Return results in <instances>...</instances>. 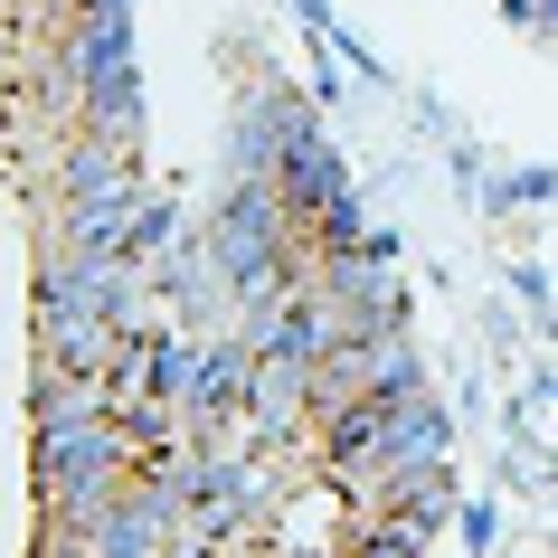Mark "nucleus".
Masks as SVG:
<instances>
[{
  "instance_id": "6",
  "label": "nucleus",
  "mask_w": 558,
  "mask_h": 558,
  "mask_svg": "<svg viewBox=\"0 0 558 558\" xmlns=\"http://www.w3.org/2000/svg\"><path fill=\"white\" fill-rule=\"evenodd\" d=\"M284 208H294V218H323V208H341L351 199V180H341V151L323 143V133H303L294 151H284Z\"/></svg>"
},
{
  "instance_id": "5",
  "label": "nucleus",
  "mask_w": 558,
  "mask_h": 558,
  "mask_svg": "<svg viewBox=\"0 0 558 558\" xmlns=\"http://www.w3.org/2000/svg\"><path fill=\"white\" fill-rule=\"evenodd\" d=\"M123 190H143V180H133V143H114V133H86L58 161V199H123Z\"/></svg>"
},
{
  "instance_id": "1",
  "label": "nucleus",
  "mask_w": 558,
  "mask_h": 558,
  "mask_svg": "<svg viewBox=\"0 0 558 558\" xmlns=\"http://www.w3.org/2000/svg\"><path fill=\"white\" fill-rule=\"evenodd\" d=\"M284 236H294L284 180H236V199L218 208V228H208V256L246 284V275H265V265H284Z\"/></svg>"
},
{
  "instance_id": "4",
  "label": "nucleus",
  "mask_w": 558,
  "mask_h": 558,
  "mask_svg": "<svg viewBox=\"0 0 558 558\" xmlns=\"http://www.w3.org/2000/svg\"><path fill=\"white\" fill-rule=\"evenodd\" d=\"M76 416H123L114 369H58V360H38V426H76Z\"/></svg>"
},
{
  "instance_id": "7",
  "label": "nucleus",
  "mask_w": 558,
  "mask_h": 558,
  "mask_svg": "<svg viewBox=\"0 0 558 558\" xmlns=\"http://www.w3.org/2000/svg\"><path fill=\"white\" fill-rule=\"evenodd\" d=\"M360 558H416V539H408V521H388V530H369V549Z\"/></svg>"
},
{
  "instance_id": "2",
  "label": "nucleus",
  "mask_w": 558,
  "mask_h": 558,
  "mask_svg": "<svg viewBox=\"0 0 558 558\" xmlns=\"http://www.w3.org/2000/svg\"><path fill=\"white\" fill-rule=\"evenodd\" d=\"M303 416H323V408H313V360H294V351H256V369H246V426L284 445Z\"/></svg>"
},
{
  "instance_id": "3",
  "label": "nucleus",
  "mask_w": 558,
  "mask_h": 558,
  "mask_svg": "<svg viewBox=\"0 0 558 558\" xmlns=\"http://www.w3.org/2000/svg\"><path fill=\"white\" fill-rule=\"evenodd\" d=\"M114 351H123L114 313H95V303H38V360H58V369H114Z\"/></svg>"
}]
</instances>
